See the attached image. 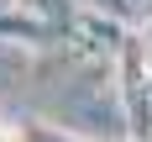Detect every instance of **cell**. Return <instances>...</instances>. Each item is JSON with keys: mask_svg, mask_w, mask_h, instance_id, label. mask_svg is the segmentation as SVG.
I'll return each instance as SVG.
<instances>
[{"mask_svg": "<svg viewBox=\"0 0 152 142\" xmlns=\"http://www.w3.org/2000/svg\"><path fill=\"white\" fill-rule=\"evenodd\" d=\"M0 142H21V132H11V126H0Z\"/></svg>", "mask_w": 152, "mask_h": 142, "instance_id": "6da1fadb", "label": "cell"}]
</instances>
